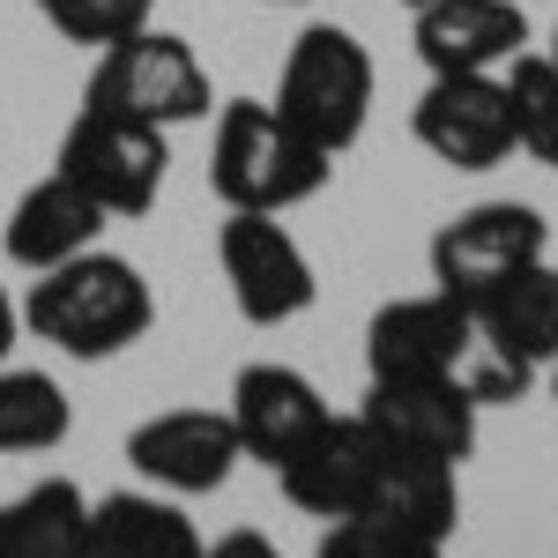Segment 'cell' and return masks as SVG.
I'll list each match as a JSON object with an SVG mask.
<instances>
[{
    "label": "cell",
    "mask_w": 558,
    "mask_h": 558,
    "mask_svg": "<svg viewBox=\"0 0 558 558\" xmlns=\"http://www.w3.org/2000/svg\"><path fill=\"white\" fill-rule=\"evenodd\" d=\"M149 320H157L149 276H142L128 254H105V246H89V254L31 276V299H23V328H31L38 343L83 357V365L134 350L149 336Z\"/></svg>",
    "instance_id": "obj_1"
},
{
    "label": "cell",
    "mask_w": 558,
    "mask_h": 558,
    "mask_svg": "<svg viewBox=\"0 0 558 558\" xmlns=\"http://www.w3.org/2000/svg\"><path fill=\"white\" fill-rule=\"evenodd\" d=\"M336 172V157H320L268 97H231L216 112V149H209V194L223 209H260L291 216L313 202Z\"/></svg>",
    "instance_id": "obj_2"
},
{
    "label": "cell",
    "mask_w": 558,
    "mask_h": 558,
    "mask_svg": "<svg viewBox=\"0 0 558 558\" xmlns=\"http://www.w3.org/2000/svg\"><path fill=\"white\" fill-rule=\"evenodd\" d=\"M373 52L350 38L343 23H305L299 45L283 52V75H276V112L320 149V157H343L357 149V134L373 120Z\"/></svg>",
    "instance_id": "obj_3"
},
{
    "label": "cell",
    "mask_w": 558,
    "mask_h": 558,
    "mask_svg": "<svg viewBox=\"0 0 558 558\" xmlns=\"http://www.w3.org/2000/svg\"><path fill=\"white\" fill-rule=\"evenodd\" d=\"M83 105L97 112H120V120H142V128H186V120H209L216 89H209V68L202 52L179 38V31H157L142 23L134 38L105 45L97 68H89V89Z\"/></svg>",
    "instance_id": "obj_4"
},
{
    "label": "cell",
    "mask_w": 558,
    "mask_h": 558,
    "mask_svg": "<svg viewBox=\"0 0 558 558\" xmlns=\"http://www.w3.org/2000/svg\"><path fill=\"white\" fill-rule=\"evenodd\" d=\"M52 172H68L105 216H142V209H157V194H165L172 142H165V128H142V120L83 105L68 120V134H60Z\"/></svg>",
    "instance_id": "obj_5"
},
{
    "label": "cell",
    "mask_w": 558,
    "mask_h": 558,
    "mask_svg": "<svg viewBox=\"0 0 558 558\" xmlns=\"http://www.w3.org/2000/svg\"><path fill=\"white\" fill-rule=\"evenodd\" d=\"M216 268H223L246 328H283L320 299V276H313V260H305V246L291 239L283 216L231 209L223 231H216Z\"/></svg>",
    "instance_id": "obj_6"
},
{
    "label": "cell",
    "mask_w": 558,
    "mask_h": 558,
    "mask_svg": "<svg viewBox=\"0 0 558 558\" xmlns=\"http://www.w3.org/2000/svg\"><path fill=\"white\" fill-rule=\"evenodd\" d=\"M544 246H551V231L529 202H476L432 231V291L476 305L529 260H544Z\"/></svg>",
    "instance_id": "obj_7"
},
{
    "label": "cell",
    "mask_w": 558,
    "mask_h": 558,
    "mask_svg": "<svg viewBox=\"0 0 558 558\" xmlns=\"http://www.w3.org/2000/svg\"><path fill=\"white\" fill-rule=\"evenodd\" d=\"M484 395L462 373H439V380H365L357 417L380 432L395 454H417V462H447L462 470L476 454V432H484Z\"/></svg>",
    "instance_id": "obj_8"
},
{
    "label": "cell",
    "mask_w": 558,
    "mask_h": 558,
    "mask_svg": "<svg viewBox=\"0 0 558 558\" xmlns=\"http://www.w3.org/2000/svg\"><path fill=\"white\" fill-rule=\"evenodd\" d=\"M410 134L447 172H492L514 157V105L507 75H432L410 105Z\"/></svg>",
    "instance_id": "obj_9"
},
{
    "label": "cell",
    "mask_w": 558,
    "mask_h": 558,
    "mask_svg": "<svg viewBox=\"0 0 558 558\" xmlns=\"http://www.w3.org/2000/svg\"><path fill=\"white\" fill-rule=\"evenodd\" d=\"M476 350H484L476 313L462 299H447V291L395 299L365 328V380H439V373H462Z\"/></svg>",
    "instance_id": "obj_10"
},
{
    "label": "cell",
    "mask_w": 558,
    "mask_h": 558,
    "mask_svg": "<svg viewBox=\"0 0 558 558\" xmlns=\"http://www.w3.org/2000/svg\"><path fill=\"white\" fill-rule=\"evenodd\" d=\"M380 476H387V439L365 417H328V425L305 439L299 454L276 470L283 499L313 521H343L365 514L380 499Z\"/></svg>",
    "instance_id": "obj_11"
},
{
    "label": "cell",
    "mask_w": 558,
    "mask_h": 558,
    "mask_svg": "<svg viewBox=\"0 0 558 558\" xmlns=\"http://www.w3.org/2000/svg\"><path fill=\"white\" fill-rule=\"evenodd\" d=\"M128 462L157 492L202 499V492H223L246 454H239V432H231L223 410H157L128 432Z\"/></svg>",
    "instance_id": "obj_12"
},
{
    "label": "cell",
    "mask_w": 558,
    "mask_h": 558,
    "mask_svg": "<svg viewBox=\"0 0 558 558\" xmlns=\"http://www.w3.org/2000/svg\"><path fill=\"white\" fill-rule=\"evenodd\" d=\"M223 417H231V432H239V454H246V462L283 470V462H291V454H299V447L328 425L336 410H328V395L305 380L299 365L260 357V365H239Z\"/></svg>",
    "instance_id": "obj_13"
},
{
    "label": "cell",
    "mask_w": 558,
    "mask_h": 558,
    "mask_svg": "<svg viewBox=\"0 0 558 558\" xmlns=\"http://www.w3.org/2000/svg\"><path fill=\"white\" fill-rule=\"evenodd\" d=\"M410 45L432 75H499L529 52V15L521 0H432L410 15Z\"/></svg>",
    "instance_id": "obj_14"
},
{
    "label": "cell",
    "mask_w": 558,
    "mask_h": 558,
    "mask_svg": "<svg viewBox=\"0 0 558 558\" xmlns=\"http://www.w3.org/2000/svg\"><path fill=\"white\" fill-rule=\"evenodd\" d=\"M470 313H476V343L499 357V380L521 387L529 373L558 365V268L551 260H529L499 291H484Z\"/></svg>",
    "instance_id": "obj_15"
},
{
    "label": "cell",
    "mask_w": 558,
    "mask_h": 558,
    "mask_svg": "<svg viewBox=\"0 0 558 558\" xmlns=\"http://www.w3.org/2000/svg\"><path fill=\"white\" fill-rule=\"evenodd\" d=\"M105 223H112V216L97 209L68 172H45L38 186H23V202L8 209V223H0V254L15 260L23 276H45V268H60V260L89 254V246L105 239Z\"/></svg>",
    "instance_id": "obj_16"
},
{
    "label": "cell",
    "mask_w": 558,
    "mask_h": 558,
    "mask_svg": "<svg viewBox=\"0 0 558 558\" xmlns=\"http://www.w3.org/2000/svg\"><path fill=\"white\" fill-rule=\"evenodd\" d=\"M0 558H97L83 484L75 476H38L31 492L0 499Z\"/></svg>",
    "instance_id": "obj_17"
},
{
    "label": "cell",
    "mask_w": 558,
    "mask_h": 558,
    "mask_svg": "<svg viewBox=\"0 0 558 558\" xmlns=\"http://www.w3.org/2000/svg\"><path fill=\"white\" fill-rule=\"evenodd\" d=\"M97 558H202V529L172 492H105L89 499Z\"/></svg>",
    "instance_id": "obj_18"
},
{
    "label": "cell",
    "mask_w": 558,
    "mask_h": 558,
    "mask_svg": "<svg viewBox=\"0 0 558 558\" xmlns=\"http://www.w3.org/2000/svg\"><path fill=\"white\" fill-rule=\"evenodd\" d=\"M75 432L68 387L38 365H0V454H52Z\"/></svg>",
    "instance_id": "obj_19"
},
{
    "label": "cell",
    "mask_w": 558,
    "mask_h": 558,
    "mask_svg": "<svg viewBox=\"0 0 558 558\" xmlns=\"http://www.w3.org/2000/svg\"><path fill=\"white\" fill-rule=\"evenodd\" d=\"M499 75H507V105H514V149L558 172V68L544 52H514Z\"/></svg>",
    "instance_id": "obj_20"
},
{
    "label": "cell",
    "mask_w": 558,
    "mask_h": 558,
    "mask_svg": "<svg viewBox=\"0 0 558 558\" xmlns=\"http://www.w3.org/2000/svg\"><path fill=\"white\" fill-rule=\"evenodd\" d=\"M320 558H447V544L425 536L417 521H395V514H380V507H365V514L328 521Z\"/></svg>",
    "instance_id": "obj_21"
},
{
    "label": "cell",
    "mask_w": 558,
    "mask_h": 558,
    "mask_svg": "<svg viewBox=\"0 0 558 558\" xmlns=\"http://www.w3.org/2000/svg\"><path fill=\"white\" fill-rule=\"evenodd\" d=\"M31 8L68 45H89V52H105V45L134 38L142 23H157V0H31Z\"/></svg>",
    "instance_id": "obj_22"
},
{
    "label": "cell",
    "mask_w": 558,
    "mask_h": 558,
    "mask_svg": "<svg viewBox=\"0 0 558 558\" xmlns=\"http://www.w3.org/2000/svg\"><path fill=\"white\" fill-rule=\"evenodd\" d=\"M202 558H283L260 529H231V536H216V544H202Z\"/></svg>",
    "instance_id": "obj_23"
},
{
    "label": "cell",
    "mask_w": 558,
    "mask_h": 558,
    "mask_svg": "<svg viewBox=\"0 0 558 558\" xmlns=\"http://www.w3.org/2000/svg\"><path fill=\"white\" fill-rule=\"evenodd\" d=\"M15 336H23V305H15L8 291H0V365L15 357Z\"/></svg>",
    "instance_id": "obj_24"
},
{
    "label": "cell",
    "mask_w": 558,
    "mask_h": 558,
    "mask_svg": "<svg viewBox=\"0 0 558 558\" xmlns=\"http://www.w3.org/2000/svg\"><path fill=\"white\" fill-rule=\"evenodd\" d=\"M544 60H551V68H558V31H551V45H544Z\"/></svg>",
    "instance_id": "obj_25"
},
{
    "label": "cell",
    "mask_w": 558,
    "mask_h": 558,
    "mask_svg": "<svg viewBox=\"0 0 558 558\" xmlns=\"http://www.w3.org/2000/svg\"><path fill=\"white\" fill-rule=\"evenodd\" d=\"M402 8H410V15H417V8H432V0H402Z\"/></svg>",
    "instance_id": "obj_26"
},
{
    "label": "cell",
    "mask_w": 558,
    "mask_h": 558,
    "mask_svg": "<svg viewBox=\"0 0 558 558\" xmlns=\"http://www.w3.org/2000/svg\"><path fill=\"white\" fill-rule=\"evenodd\" d=\"M268 8H299V0H268Z\"/></svg>",
    "instance_id": "obj_27"
},
{
    "label": "cell",
    "mask_w": 558,
    "mask_h": 558,
    "mask_svg": "<svg viewBox=\"0 0 558 558\" xmlns=\"http://www.w3.org/2000/svg\"><path fill=\"white\" fill-rule=\"evenodd\" d=\"M551 395H558V365H551Z\"/></svg>",
    "instance_id": "obj_28"
}]
</instances>
